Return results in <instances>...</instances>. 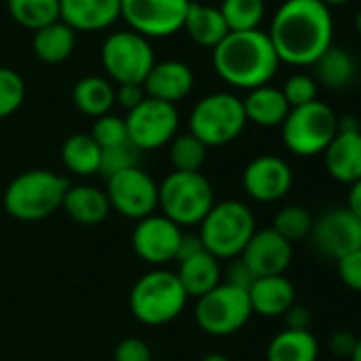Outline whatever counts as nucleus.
<instances>
[{"instance_id":"nucleus-1","label":"nucleus","mask_w":361,"mask_h":361,"mask_svg":"<svg viewBox=\"0 0 361 361\" xmlns=\"http://www.w3.org/2000/svg\"><path fill=\"white\" fill-rule=\"evenodd\" d=\"M268 37L281 62L310 66L331 47V11L321 0H285L272 18Z\"/></svg>"},{"instance_id":"nucleus-16","label":"nucleus","mask_w":361,"mask_h":361,"mask_svg":"<svg viewBox=\"0 0 361 361\" xmlns=\"http://www.w3.org/2000/svg\"><path fill=\"white\" fill-rule=\"evenodd\" d=\"M180 236H183V230L174 221L153 213L136 224L132 232V247L142 262L151 266H161L176 257Z\"/></svg>"},{"instance_id":"nucleus-35","label":"nucleus","mask_w":361,"mask_h":361,"mask_svg":"<svg viewBox=\"0 0 361 361\" xmlns=\"http://www.w3.org/2000/svg\"><path fill=\"white\" fill-rule=\"evenodd\" d=\"M26 98L22 75L9 66H0V119L13 115Z\"/></svg>"},{"instance_id":"nucleus-25","label":"nucleus","mask_w":361,"mask_h":361,"mask_svg":"<svg viewBox=\"0 0 361 361\" xmlns=\"http://www.w3.org/2000/svg\"><path fill=\"white\" fill-rule=\"evenodd\" d=\"M183 28H188L192 39L202 47H215L230 32L219 7L202 5L196 0H190Z\"/></svg>"},{"instance_id":"nucleus-45","label":"nucleus","mask_w":361,"mask_h":361,"mask_svg":"<svg viewBox=\"0 0 361 361\" xmlns=\"http://www.w3.org/2000/svg\"><path fill=\"white\" fill-rule=\"evenodd\" d=\"M200 251H204L200 236L198 234H183V236H180V243H178V249H176V257L174 259L180 264V262H185V259L198 255Z\"/></svg>"},{"instance_id":"nucleus-34","label":"nucleus","mask_w":361,"mask_h":361,"mask_svg":"<svg viewBox=\"0 0 361 361\" xmlns=\"http://www.w3.org/2000/svg\"><path fill=\"white\" fill-rule=\"evenodd\" d=\"M312 215L300 207V204H291V207H285L281 209L276 215H274V221H272V230L276 234H281L287 243H298V240H304L310 236V230H312Z\"/></svg>"},{"instance_id":"nucleus-50","label":"nucleus","mask_w":361,"mask_h":361,"mask_svg":"<svg viewBox=\"0 0 361 361\" xmlns=\"http://www.w3.org/2000/svg\"><path fill=\"white\" fill-rule=\"evenodd\" d=\"M355 26H357V32L361 35V9H359V13H357V18H355Z\"/></svg>"},{"instance_id":"nucleus-48","label":"nucleus","mask_w":361,"mask_h":361,"mask_svg":"<svg viewBox=\"0 0 361 361\" xmlns=\"http://www.w3.org/2000/svg\"><path fill=\"white\" fill-rule=\"evenodd\" d=\"M350 361H361V336L357 338V344H355V350L350 355Z\"/></svg>"},{"instance_id":"nucleus-7","label":"nucleus","mask_w":361,"mask_h":361,"mask_svg":"<svg viewBox=\"0 0 361 361\" xmlns=\"http://www.w3.org/2000/svg\"><path fill=\"white\" fill-rule=\"evenodd\" d=\"M247 126L243 100L230 92H215L198 100L190 115V132L209 149L236 140Z\"/></svg>"},{"instance_id":"nucleus-41","label":"nucleus","mask_w":361,"mask_h":361,"mask_svg":"<svg viewBox=\"0 0 361 361\" xmlns=\"http://www.w3.org/2000/svg\"><path fill=\"white\" fill-rule=\"evenodd\" d=\"M145 98L147 94L142 90V83H119V87L115 90V102H119L128 111L138 106Z\"/></svg>"},{"instance_id":"nucleus-24","label":"nucleus","mask_w":361,"mask_h":361,"mask_svg":"<svg viewBox=\"0 0 361 361\" xmlns=\"http://www.w3.org/2000/svg\"><path fill=\"white\" fill-rule=\"evenodd\" d=\"M243 106H245L247 121L262 126V128L283 126L285 117L291 111L283 92L272 85H262V87L249 90L247 98L243 100Z\"/></svg>"},{"instance_id":"nucleus-21","label":"nucleus","mask_w":361,"mask_h":361,"mask_svg":"<svg viewBox=\"0 0 361 361\" xmlns=\"http://www.w3.org/2000/svg\"><path fill=\"white\" fill-rule=\"evenodd\" d=\"M121 16V0H60V18L73 30H100Z\"/></svg>"},{"instance_id":"nucleus-43","label":"nucleus","mask_w":361,"mask_h":361,"mask_svg":"<svg viewBox=\"0 0 361 361\" xmlns=\"http://www.w3.org/2000/svg\"><path fill=\"white\" fill-rule=\"evenodd\" d=\"M253 281H255V274L249 270V266H247L243 259H236V262L228 268V279H226L224 283L249 291V287L253 285Z\"/></svg>"},{"instance_id":"nucleus-32","label":"nucleus","mask_w":361,"mask_h":361,"mask_svg":"<svg viewBox=\"0 0 361 361\" xmlns=\"http://www.w3.org/2000/svg\"><path fill=\"white\" fill-rule=\"evenodd\" d=\"M168 155L176 172H200L207 161V147L192 134H178L170 142Z\"/></svg>"},{"instance_id":"nucleus-8","label":"nucleus","mask_w":361,"mask_h":361,"mask_svg":"<svg viewBox=\"0 0 361 361\" xmlns=\"http://www.w3.org/2000/svg\"><path fill=\"white\" fill-rule=\"evenodd\" d=\"M281 132L283 142L291 153L312 157L323 153L338 134V115L329 104L314 100L291 109L281 126Z\"/></svg>"},{"instance_id":"nucleus-4","label":"nucleus","mask_w":361,"mask_h":361,"mask_svg":"<svg viewBox=\"0 0 361 361\" xmlns=\"http://www.w3.org/2000/svg\"><path fill=\"white\" fill-rule=\"evenodd\" d=\"M255 234L253 211L240 200L215 202L200 224V240L204 251L221 259H236L243 255L251 236Z\"/></svg>"},{"instance_id":"nucleus-5","label":"nucleus","mask_w":361,"mask_h":361,"mask_svg":"<svg viewBox=\"0 0 361 361\" xmlns=\"http://www.w3.org/2000/svg\"><path fill=\"white\" fill-rule=\"evenodd\" d=\"M215 204L211 180L202 172H170L159 183L157 207L178 228L200 226Z\"/></svg>"},{"instance_id":"nucleus-28","label":"nucleus","mask_w":361,"mask_h":361,"mask_svg":"<svg viewBox=\"0 0 361 361\" xmlns=\"http://www.w3.org/2000/svg\"><path fill=\"white\" fill-rule=\"evenodd\" d=\"M35 54L49 64L66 60L75 49V30L66 22H51L39 30H35L32 39Z\"/></svg>"},{"instance_id":"nucleus-30","label":"nucleus","mask_w":361,"mask_h":361,"mask_svg":"<svg viewBox=\"0 0 361 361\" xmlns=\"http://www.w3.org/2000/svg\"><path fill=\"white\" fill-rule=\"evenodd\" d=\"M317 71V85L321 83L327 90H342L355 77L353 58L340 47H327L323 56L312 64Z\"/></svg>"},{"instance_id":"nucleus-27","label":"nucleus","mask_w":361,"mask_h":361,"mask_svg":"<svg viewBox=\"0 0 361 361\" xmlns=\"http://www.w3.org/2000/svg\"><path fill=\"white\" fill-rule=\"evenodd\" d=\"M100 155H102V149L85 132L71 134L64 140V145H62V161H64V168L68 172L77 174V176L98 174V170H100Z\"/></svg>"},{"instance_id":"nucleus-49","label":"nucleus","mask_w":361,"mask_h":361,"mask_svg":"<svg viewBox=\"0 0 361 361\" xmlns=\"http://www.w3.org/2000/svg\"><path fill=\"white\" fill-rule=\"evenodd\" d=\"M321 3L329 9V7H338V5H344V3H348V0H321Z\"/></svg>"},{"instance_id":"nucleus-14","label":"nucleus","mask_w":361,"mask_h":361,"mask_svg":"<svg viewBox=\"0 0 361 361\" xmlns=\"http://www.w3.org/2000/svg\"><path fill=\"white\" fill-rule=\"evenodd\" d=\"M190 0H121V16L147 37H166L183 28Z\"/></svg>"},{"instance_id":"nucleus-11","label":"nucleus","mask_w":361,"mask_h":361,"mask_svg":"<svg viewBox=\"0 0 361 361\" xmlns=\"http://www.w3.org/2000/svg\"><path fill=\"white\" fill-rule=\"evenodd\" d=\"M123 119L128 128V140L138 151H151L168 145L178 130L176 106L149 96L138 106L128 111Z\"/></svg>"},{"instance_id":"nucleus-44","label":"nucleus","mask_w":361,"mask_h":361,"mask_svg":"<svg viewBox=\"0 0 361 361\" xmlns=\"http://www.w3.org/2000/svg\"><path fill=\"white\" fill-rule=\"evenodd\" d=\"M283 319H285V329H308L310 327V321H312V314H310V310L304 306V304H293L285 314H283Z\"/></svg>"},{"instance_id":"nucleus-9","label":"nucleus","mask_w":361,"mask_h":361,"mask_svg":"<svg viewBox=\"0 0 361 361\" xmlns=\"http://www.w3.org/2000/svg\"><path fill=\"white\" fill-rule=\"evenodd\" d=\"M251 302L245 289L219 283L213 291L198 298L196 323L211 336H232L251 319Z\"/></svg>"},{"instance_id":"nucleus-15","label":"nucleus","mask_w":361,"mask_h":361,"mask_svg":"<svg viewBox=\"0 0 361 361\" xmlns=\"http://www.w3.org/2000/svg\"><path fill=\"white\" fill-rule=\"evenodd\" d=\"M293 185L291 166L279 155H259L243 172V188L255 202H279Z\"/></svg>"},{"instance_id":"nucleus-3","label":"nucleus","mask_w":361,"mask_h":361,"mask_svg":"<svg viewBox=\"0 0 361 361\" xmlns=\"http://www.w3.org/2000/svg\"><path fill=\"white\" fill-rule=\"evenodd\" d=\"M71 183L51 170H28L5 190V209L18 221H41L62 209Z\"/></svg>"},{"instance_id":"nucleus-17","label":"nucleus","mask_w":361,"mask_h":361,"mask_svg":"<svg viewBox=\"0 0 361 361\" xmlns=\"http://www.w3.org/2000/svg\"><path fill=\"white\" fill-rule=\"evenodd\" d=\"M293 257V247L272 228L255 230L249 245L245 247L240 259L249 266V270L259 276H279L285 274Z\"/></svg>"},{"instance_id":"nucleus-13","label":"nucleus","mask_w":361,"mask_h":361,"mask_svg":"<svg viewBox=\"0 0 361 361\" xmlns=\"http://www.w3.org/2000/svg\"><path fill=\"white\" fill-rule=\"evenodd\" d=\"M308 240L321 257L338 262L361 249V221L346 207L331 209L314 219Z\"/></svg>"},{"instance_id":"nucleus-37","label":"nucleus","mask_w":361,"mask_h":361,"mask_svg":"<svg viewBox=\"0 0 361 361\" xmlns=\"http://www.w3.org/2000/svg\"><path fill=\"white\" fill-rule=\"evenodd\" d=\"M90 136L98 142L100 149H111V147L123 145V142H128L126 119L117 117V115H111V113H106L102 117H96Z\"/></svg>"},{"instance_id":"nucleus-10","label":"nucleus","mask_w":361,"mask_h":361,"mask_svg":"<svg viewBox=\"0 0 361 361\" xmlns=\"http://www.w3.org/2000/svg\"><path fill=\"white\" fill-rule=\"evenodd\" d=\"M102 62L119 83H142L155 64L153 47L136 30H115L104 39Z\"/></svg>"},{"instance_id":"nucleus-38","label":"nucleus","mask_w":361,"mask_h":361,"mask_svg":"<svg viewBox=\"0 0 361 361\" xmlns=\"http://www.w3.org/2000/svg\"><path fill=\"white\" fill-rule=\"evenodd\" d=\"M281 92L291 109L304 106V104H310L317 100V81L308 75H293L287 79V83Z\"/></svg>"},{"instance_id":"nucleus-46","label":"nucleus","mask_w":361,"mask_h":361,"mask_svg":"<svg viewBox=\"0 0 361 361\" xmlns=\"http://www.w3.org/2000/svg\"><path fill=\"white\" fill-rule=\"evenodd\" d=\"M348 198H346V209L361 221V178L355 180L353 185H348Z\"/></svg>"},{"instance_id":"nucleus-36","label":"nucleus","mask_w":361,"mask_h":361,"mask_svg":"<svg viewBox=\"0 0 361 361\" xmlns=\"http://www.w3.org/2000/svg\"><path fill=\"white\" fill-rule=\"evenodd\" d=\"M140 161V151L128 140L123 145H117V147H111V149H102V155H100V170L98 174H102L104 178H111L123 170H130V168H136Z\"/></svg>"},{"instance_id":"nucleus-33","label":"nucleus","mask_w":361,"mask_h":361,"mask_svg":"<svg viewBox=\"0 0 361 361\" xmlns=\"http://www.w3.org/2000/svg\"><path fill=\"white\" fill-rule=\"evenodd\" d=\"M219 11L230 30H253L264 18L266 3L264 0H224Z\"/></svg>"},{"instance_id":"nucleus-26","label":"nucleus","mask_w":361,"mask_h":361,"mask_svg":"<svg viewBox=\"0 0 361 361\" xmlns=\"http://www.w3.org/2000/svg\"><path fill=\"white\" fill-rule=\"evenodd\" d=\"M319 342L310 329H283L266 350V361H317Z\"/></svg>"},{"instance_id":"nucleus-42","label":"nucleus","mask_w":361,"mask_h":361,"mask_svg":"<svg viewBox=\"0 0 361 361\" xmlns=\"http://www.w3.org/2000/svg\"><path fill=\"white\" fill-rule=\"evenodd\" d=\"M355 344H357V336L346 331V329H340V331H334L329 336V342H327V348L340 357V359H350L353 350H355Z\"/></svg>"},{"instance_id":"nucleus-2","label":"nucleus","mask_w":361,"mask_h":361,"mask_svg":"<svg viewBox=\"0 0 361 361\" xmlns=\"http://www.w3.org/2000/svg\"><path fill=\"white\" fill-rule=\"evenodd\" d=\"M279 62L268 32L259 28L230 30L213 47V64L219 77L245 90L268 85L279 71Z\"/></svg>"},{"instance_id":"nucleus-6","label":"nucleus","mask_w":361,"mask_h":361,"mask_svg":"<svg viewBox=\"0 0 361 361\" xmlns=\"http://www.w3.org/2000/svg\"><path fill=\"white\" fill-rule=\"evenodd\" d=\"M188 293L180 287L176 272L151 270L142 274L130 291V310L145 325H166L183 312Z\"/></svg>"},{"instance_id":"nucleus-40","label":"nucleus","mask_w":361,"mask_h":361,"mask_svg":"<svg viewBox=\"0 0 361 361\" xmlns=\"http://www.w3.org/2000/svg\"><path fill=\"white\" fill-rule=\"evenodd\" d=\"M115 361H153V353L149 348V344L142 338H123L117 346H115Z\"/></svg>"},{"instance_id":"nucleus-29","label":"nucleus","mask_w":361,"mask_h":361,"mask_svg":"<svg viewBox=\"0 0 361 361\" xmlns=\"http://www.w3.org/2000/svg\"><path fill=\"white\" fill-rule=\"evenodd\" d=\"M73 100L77 109L92 117H102L115 104V90L104 77H83L73 87Z\"/></svg>"},{"instance_id":"nucleus-23","label":"nucleus","mask_w":361,"mask_h":361,"mask_svg":"<svg viewBox=\"0 0 361 361\" xmlns=\"http://www.w3.org/2000/svg\"><path fill=\"white\" fill-rule=\"evenodd\" d=\"M62 209L66 211V215L73 221H77L81 226H98L111 213L106 194L94 185L68 188V192L62 200Z\"/></svg>"},{"instance_id":"nucleus-20","label":"nucleus","mask_w":361,"mask_h":361,"mask_svg":"<svg viewBox=\"0 0 361 361\" xmlns=\"http://www.w3.org/2000/svg\"><path fill=\"white\" fill-rule=\"evenodd\" d=\"M251 310L262 317H283L295 304V287L285 276H259L249 287Z\"/></svg>"},{"instance_id":"nucleus-19","label":"nucleus","mask_w":361,"mask_h":361,"mask_svg":"<svg viewBox=\"0 0 361 361\" xmlns=\"http://www.w3.org/2000/svg\"><path fill=\"white\" fill-rule=\"evenodd\" d=\"M327 174L342 185L361 178V132H338L323 151Z\"/></svg>"},{"instance_id":"nucleus-31","label":"nucleus","mask_w":361,"mask_h":361,"mask_svg":"<svg viewBox=\"0 0 361 361\" xmlns=\"http://www.w3.org/2000/svg\"><path fill=\"white\" fill-rule=\"evenodd\" d=\"M11 16L26 28H43L60 20V0H7Z\"/></svg>"},{"instance_id":"nucleus-22","label":"nucleus","mask_w":361,"mask_h":361,"mask_svg":"<svg viewBox=\"0 0 361 361\" xmlns=\"http://www.w3.org/2000/svg\"><path fill=\"white\" fill-rule=\"evenodd\" d=\"M176 279L188 298H202L221 283V264L209 251H200L198 255L178 264Z\"/></svg>"},{"instance_id":"nucleus-12","label":"nucleus","mask_w":361,"mask_h":361,"mask_svg":"<svg viewBox=\"0 0 361 361\" xmlns=\"http://www.w3.org/2000/svg\"><path fill=\"white\" fill-rule=\"evenodd\" d=\"M104 194L109 198L111 211H117L119 215L128 219L140 221L155 213L159 185L155 183L149 172L136 166V168L123 170L106 178Z\"/></svg>"},{"instance_id":"nucleus-47","label":"nucleus","mask_w":361,"mask_h":361,"mask_svg":"<svg viewBox=\"0 0 361 361\" xmlns=\"http://www.w3.org/2000/svg\"><path fill=\"white\" fill-rule=\"evenodd\" d=\"M200 361H230V357L224 355V353H209V355H204Z\"/></svg>"},{"instance_id":"nucleus-18","label":"nucleus","mask_w":361,"mask_h":361,"mask_svg":"<svg viewBox=\"0 0 361 361\" xmlns=\"http://www.w3.org/2000/svg\"><path fill=\"white\" fill-rule=\"evenodd\" d=\"M194 87V73L180 60H164L155 62L142 81V90L149 98L164 102L183 100Z\"/></svg>"},{"instance_id":"nucleus-39","label":"nucleus","mask_w":361,"mask_h":361,"mask_svg":"<svg viewBox=\"0 0 361 361\" xmlns=\"http://www.w3.org/2000/svg\"><path fill=\"white\" fill-rule=\"evenodd\" d=\"M336 266H338V276L342 285L348 287L350 291L361 293V249L344 255L342 259L336 262Z\"/></svg>"}]
</instances>
